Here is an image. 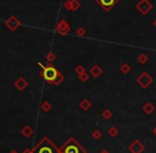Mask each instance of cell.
<instances>
[{
    "instance_id": "obj_1",
    "label": "cell",
    "mask_w": 156,
    "mask_h": 153,
    "mask_svg": "<svg viewBox=\"0 0 156 153\" xmlns=\"http://www.w3.org/2000/svg\"><path fill=\"white\" fill-rule=\"evenodd\" d=\"M56 76H57V72H56V70L54 69L53 67L45 68L44 76L46 80H48V81H53V80L56 78Z\"/></svg>"
},
{
    "instance_id": "obj_2",
    "label": "cell",
    "mask_w": 156,
    "mask_h": 153,
    "mask_svg": "<svg viewBox=\"0 0 156 153\" xmlns=\"http://www.w3.org/2000/svg\"><path fill=\"white\" fill-rule=\"evenodd\" d=\"M137 9L141 12L142 14H147L148 12L152 9V4L148 1V0H141L137 4Z\"/></svg>"
},
{
    "instance_id": "obj_3",
    "label": "cell",
    "mask_w": 156,
    "mask_h": 153,
    "mask_svg": "<svg viewBox=\"0 0 156 153\" xmlns=\"http://www.w3.org/2000/svg\"><path fill=\"white\" fill-rule=\"evenodd\" d=\"M34 153H54L53 148L51 146L45 145V142L38 145V147L34 150Z\"/></svg>"
},
{
    "instance_id": "obj_4",
    "label": "cell",
    "mask_w": 156,
    "mask_h": 153,
    "mask_svg": "<svg viewBox=\"0 0 156 153\" xmlns=\"http://www.w3.org/2000/svg\"><path fill=\"white\" fill-rule=\"evenodd\" d=\"M99 3L102 5L103 8H105L106 10H108V8H110L112 5H114L118 0H98Z\"/></svg>"
},
{
    "instance_id": "obj_5",
    "label": "cell",
    "mask_w": 156,
    "mask_h": 153,
    "mask_svg": "<svg viewBox=\"0 0 156 153\" xmlns=\"http://www.w3.org/2000/svg\"><path fill=\"white\" fill-rule=\"evenodd\" d=\"M65 153H79V148L77 146H73V145H69L65 149Z\"/></svg>"
}]
</instances>
